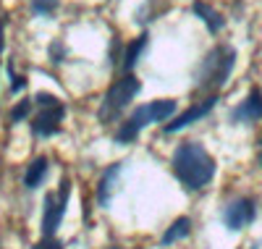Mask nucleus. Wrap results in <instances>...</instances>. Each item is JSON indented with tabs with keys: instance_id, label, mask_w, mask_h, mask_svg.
<instances>
[{
	"instance_id": "nucleus-10",
	"label": "nucleus",
	"mask_w": 262,
	"mask_h": 249,
	"mask_svg": "<svg viewBox=\"0 0 262 249\" xmlns=\"http://www.w3.org/2000/svg\"><path fill=\"white\" fill-rule=\"evenodd\" d=\"M194 13L196 16H200L202 21H205V24H207V29L215 34V32H221L223 27H226V18L221 16V13H217L212 6H207V3H202V0H196V3H194Z\"/></svg>"
},
{
	"instance_id": "nucleus-7",
	"label": "nucleus",
	"mask_w": 262,
	"mask_h": 249,
	"mask_svg": "<svg viewBox=\"0 0 262 249\" xmlns=\"http://www.w3.org/2000/svg\"><path fill=\"white\" fill-rule=\"evenodd\" d=\"M215 102H217V97L212 95V97H207V100H202V102H196V105H191L189 110H184L181 116L173 121V123H168L165 126V131L168 134H173V131H181V129H186V126H191L194 121H200V118H205L207 113L215 108Z\"/></svg>"
},
{
	"instance_id": "nucleus-23",
	"label": "nucleus",
	"mask_w": 262,
	"mask_h": 249,
	"mask_svg": "<svg viewBox=\"0 0 262 249\" xmlns=\"http://www.w3.org/2000/svg\"><path fill=\"white\" fill-rule=\"evenodd\" d=\"M259 160H262V155H259Z\"/></svg>"
},
{
	"instance_id": "nucleus-21",
	"label": "nucleus",
	"mask_w": 262,
	"mask_h": 249,
	"mask_svg": "<svg viewBox=\"0 0 262 249\" xmlns=\"http://www.w3.org/2000/svg\"><path fill=\"white\" fill-rule=\"evenodd\" d=\"M60 55H63V48H60L58 42H53V45H50V58H53V63H58Z\"/></svg>"
},
{
	"instance_id": "nucleus-17",
	"label": "nucleus",
	"mask_w": 262,
	"mask_h": 249,
	"mask_svg": "<svg viewBox=\"0 0 262 249\" xmlns=\"http://www.w3.org/2000/svg\"><path fill=\"white\" fill-rule=\"evenodd\" d=\"M29 110H32V100H21L13 110H11V121L16 123V121H24L27 116H29Z\"/></svg>"
},
{
	"instance_id": "nucleus-8",
	"label": "nucleus",
	"mask_w": 262,
	"mask_h": 249,
	"mask_svg": "<svg viewBox=\"0 0 262 249\" xmlns=\"http://www.w3.org/2000/svg\"><path fill=\"white\" fill-rule=\"evenodd\" d=\"M231 118L233 121H247V123L262 118V92L259 89H252V92L247 95V100L231 113Z\"/></svg>"
},
{
	"instance_id": "nucleus-3",
	"label": "nucleus",
	"mask_w": 262,
	"mask_h": 249,
	"mask_svg": "<svg viewBox=\"0 0 262 249\" xmlns=\"http://www.w3.org/2000/svg\"><path fill=\"white\" fill-rule=\"evenodd\" d=\"M139 92V79L137 76H123V79H118L111 89H107V95H105V102H102V108H100V113H97V118L100 121H116L118 116H121V110L134 100V95Z\"/></svg>"
},
{
	"instance_id": "nucleus-6",
	"label": "nucleus",
	"mask_w": 262,
	"mask_h": 249,
	"mask_svg": "<svg viewBox=\"0 0 262 249\" xmlns=\"http://www.w3.org/2000/svg\"><path fill=\"white\" fill-rule=\"evenodd\" d=\"M63 102L53 105V108H39V113L34 116L32 121V131L37 134V137H50V134H55L60 129V121H63Z\"/></svg>"
},
{
	"instance_id": "nucleus-14",
	"label": "nucleus",
	"mask_w": 262,
	"mask_h": 249,
	"mask_svg": "<svg viewBox=\"0 0 262 249\" xmlns=\"http://www.w3.org/2000/svg\"><path fill=\"white\" fill-rule=\"evenodd\" d=\"M189 231H191V220H189V218H179V220H173V225L163 234V244H176L179 239L189 236Z\"/></svg>"
},
{
	"instance_id": "nucleus-19",
	"label": "nucleus",
	"mask_w": 262,
	"mask_h": 249,
	"mask_svg": "<svg viewBox=\"0 0 262 249\" xmlns=\"http://www.w3.org/2000/svg\"><path fill=\"white\" fill-rule=\"evenodd\" d=\"M24 87H27V79L21 76V74H16V71L11 69V92H21Z\"/></svg>"
},
{
	"instance_id": "nucleus-13",
	"label": "nucleus",
	"mask_w": 262,
	"mask_h": 249,
	"mask_svg": "<svg viewBox=\"0 0 262 249\" xmlns=\"http://www.w3.org/2000/svg\"><path fill=\"white\" fill-rule=\"evenodd\" d=\"M147 42H149V37L142 34V37H137L134 42L128 45V48H126V55H123V69H134L137 60L142 58V53L147 50Z\"/></svg>"
},
{
	"instance_id": "nucleus-9",
	"label": "nucleus",
	"mask_w": 262,
	"mask_h": 249,
	"mask_svg": "<svg viewBox=\"0 0 262 249\" xmlns=\"http://www.w3.org/2000/svg\"><path fill=\"white\" fill-rule=\"evenodd\" d=\"M121 171H123V165H121V163H116V165H111V168H107V171L100 176V184H97V199H100V205H102V208L107 205V202H111L113 189H116V181H118Z\"/></svg>"
},
{
	"instance_id": "nucleus-15",
	"label": "nucleus",
	"mask_w": 262,
	"mask_h": 249,
	"mask_svg": "<svg viewBox=\"0 0 262 249\" xmlns=\"http://www.w3.org/2000/svg\"><path fill=\"white\" fill-rule=\"evenodd\" d=\"M137 134H139V126H137V123L123 121V123H121V129L116 131V142L128 144V142H134V139H137Z\"/></svg>"
},
{
	"instance_id": "nucleus-22",
	"label": "nucleus",
	"mask_w": 262,
	"mask_h": 249,
	"mask_svg": "<svg viewBox=\"0 0 262 249\" xmlns=\"http://www.w3.org/2000/svg\"><path fill=\"white\" fill-rule=\"evenodd\" d=\"M3 45H6V39H3V24H0V53H3Z\"/></svg>"
},
{
	"instance_id": "nucleus-20",
	"label": "nucleus",
	"mask_w": 262,
	"mask_h": 249,
	"mask_svg": "<svg viewBox=\"0 0 262 249\" xmlns=\"http://www.w3.org/2000/svg\"><path fill=\"white\" fill-rule=\"evenodd\" d=\"M34 249H63V241H60V239H50V236H48L45 241H39Z\"/></svg>"
},
{
	"instance_id": "nucleus-12",
	"label": "nucleus",
	"mask_w": 262,
	"mask_h": 249,
	"mask_svg": "<svg viewBox=\"0 0 262 249\" xmlns=\"http://www.w3.org/2000/svg\"><path fill=\"white\" fill-rule=\"evenodd\" d=\"M147 110H149L152 123H160V121L170 118L173 113H176V100H155V102L147 105Z\"/></svg>"
},
{
	"instance_id": "nucleus-11",
	"label": "nucleus",
	"mask_w": 262,
	"mask_h": 249,
	"mask_svg": "<svg viewBox=\"0 0 262 249\" xmlns=\"http://www.w3.org/2000/svg\"><path fill=\"white\" fill-rule=\"evenodd\" d=\"M45 173H48V157H37V160L29 163V168H27V173H24V184H27L29 189L39 186L42 178H45Z\"/></svg>"
},
{
	"instance_id": "nucleus-16",
	"label": "nucleus",
	"mask_w": 262,
	"mask_h": 249,
	"mask_svg": "<svg viewBox=\"0 0 262 249\" xmlns=\"http://www.w3.org/2000/svg\"><path fill=\"white\" fill-rule=\"evenodd\" d=\"M58 8V0H32V11L37 16H53Z\"/></svg>"
},
{
	"instance_id": "nucleus-1",
	"label": "nucleus",
	"mask_w": 262,
	"mask_h": 249,
	"mask_svg": "<svg viewBox=\"0 0 262 249\" xmlns=\"http://www.w3.org/2000/svg\"><path fill=\"white\" fill-rule=\"evenodd\" d=\"M173 173L181 184L191 192L205 189L215 176V160L212 155L196 142H184L173 152Z\"/></svg>"
},
{
	"instance_id": "nucleus-5",
	"label": "nucleus",
	"mask_w": 262,
	"mask_h": 249,
	"mask_svg": "<svg viewBox=\"0 0 262 249\" xmlns=\"http://www.w3.org/2000/svg\"><path fill=\"white\" fill-rule=\"evenodd\" d=\"M254 215H257L254 202L249 197H242V199H233L231 205L223 210V223H226V229H231V231H242L254 220Z\"/></svg>"
},
{
	"instance_id": "nucleus-2",
	"label": "nucleus",
	"mask_w": 262,
	"mask_h": 249,
	"mask_svg": "<svg viewBox=\"0 0 262 249\" xmlns=\"http://www.w3.org/2000/svg\"><path fill=\"white\" fill-rule=\"evenodd\" d=\"M236 63V50L228 45H217L215 50L207 53V58L202 60L200 71H196V87L200 89H217L223 87L233 71Z\"/></svg>"
},
{
	"instance_id": "nucleus-18",
	"label": "nucleus",
	"mask_w": 262,
	"mask_h": 249,
	"mask_svg": "<svg viewBox=\"0 0 262 249\" xmlns=\"http://www.w3.org/2000/svg\"><path fill=\"white\" fill-rule=\"evenodd\" d=\"M32 102H37V108H53V105H58L60 100H58L55 95H48V92H37V97H34Z\"/></svg>"
},
{
	"instance_id": "nucleus-4",
	"label": "nucleus",
	"mask_w": 262,
	"mask_h": 249,
	"mask_svg": "<svg viewBox=\"0 0 262 249\" xmlns=\"http://www.w3.org/2000/svg\"><path fill=\"white\" fill-rule=\"evenodd\" d=\"M69 194H71L69 181L60 186V194H48V199H45V218H42V234L45 236H53L58 231V225L63 220V213H66V205H69Z\"/></svg>"
}]
</instances>
